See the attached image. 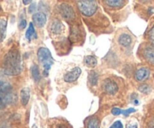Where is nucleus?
I'll list each match as a JSON object with an SVG mask.
<instances>
[{"instance_id":"1","label":"nucleus","mask_w":154,"mask_h":128,"mask_svg":"<svg viewBox=\"0 0 154 128\" xmlns=\"http://www.w3.org/2000/svg\"><path fill=\"white\" fill-rule=\"evenodd\" d=\"M2 69L8 76L19 75L22 71L21 57L17 49H11L5 54L2 62Z\"/></svg>"},{"instance_id":"2","label":"nucleus","mask_w":154,"mask_h":128,"mask_svg":"<svg viewBox=\"0 0 154 128\" xmlns=\"http://www.w3.org/2000/svg\"><path fill=\"white\" fill-rule=\"evenodd\" d=\"M38 58L40 63H42L44 67V71L42 72L45 77L48 75V72L51 69V66L54 64V59H53L51 53L49 49L47 48H40L38 51Z\"/></svg>"},{"instance_id":"3","label":"nucleus","mask_w":154,"mask_h":128,"mask_svg":"<svg viewBox=\"0 0 154 128\" xmlns=\"http://www.w3.org/2000/svg\"><path fill=\"white\" fill-rule=\"evenodd\" d=\"M78 6L82 14L87 17L94 14L97 9V4L95 1H79Z\"/></svg>"},{"instance_id":"4","label":"nucleus","mask_w":154,"mask_h":128,"mask_svg":"<svg viewBox=\"0 0 154 128\" xmlns=\"http://www.w3.org/2000/svg\"><path fill=\"white\" fill-rule=\"evenodd\" d=\"M4 73L2 68H0V93H7L11 91L12 85Z\"/></svg>"},{"instance_id":"5","label":"nucleus","mask_w":154,"mask_h":128,"mask_svg":"<svg viewBox=\"0 0 154 128\" xmlns=\"http://www.w3.org/2000/svg\"><path fill=\"white\" fill-rule=\"evenodd\" d=\"M81 74V69L80 67H75L70 72H68L64 75V81L68 83H72L77 81Z\"/></svg>"},{"instance_id":"6","label":"nucleus","mask_w":154,"mask_h":128,"mask_svg":"<svg viewBox=\"0 0 154 128\" xmlns=\"http://www.w3.org/2000/svg\"><path fill=\"white\" fill-rule=\"evenodd\" d=\"M103 88L106 93H109V94H114L118 90V86L115 81L108 78L104 81Z\"/></svg>"},{"instance_id":"7","label":"nucleus","mask_w":154,"mask_h":128,"mask_svg":"<svg viewBox=\"0 0 154 128\" xmlns=\"http://www.w3.org/2000/svg\"><path fill=\"white\" fill-rule=\"evenodd\" d=\"M150 70L148 68L142 67L136 70L135 73V78L138 81H143L147 79L150 76Z\"/></svg>"},{"instance_id":"8","label":"nucleus","mask_w":154,"mask_h":128,"mask_svg":"<svg viewBox=\"0 0 154 128\" xmlns=\"http://www.w3.org/2000/svg\"><path fill=\"white\" fill-rule=\"evenodd\" d=\"M33 22L38 27H42L45 25L47 22V17L43 12H38L33 14Z\"/></svg>"},{"instance_id":"9","label":"nucleus","mask_w":154,"mask_h":128,"mask_svg":"<svg viewBox=\"0 0 154 128\" xmlns=\"http://www.w3.org/2000/svg\"><path fill=\"white\" fill-rule=\"evenodd\" d=\"M60 8H61L62 14L66 19H72L75 17V12H74L72 8L69 5L63 4Z\"/></svg>"},{"instance_id":"10","label":"nucleus","mask_w":154,"mask_h":128,"mask_svg":"<svg viewBox=\"0 0 154 128\" xmlns=\"http://www.w3.org/2000/svg\"><path fill=\"white\" fill-rule=\"evenodd\" d=\"M30 98V90L29 89L26 87L23 88L20 91V101L23 105H26L28 104Z\"/></svg>"},{"instance_id":"11","label":"nucleus","mask_w":154,"mask_h":128,"mask_svg":"<svg viewBox=\"0 0 154 128\" xmlns=\"http://www.w3.org/2000/svg\"><path fill=\"white\" fill-rule=\"evenodd\" d=\"M144 57L147 61L154 64V47H147L144 51Z\"/></svg>"},{"instance_id":"12","label":"nucleus","mask_w":154,"mask_h":128,"mask_svg":"<svg viewBox=\"0 0 154 128\" xmlns=\"http://www.w3.org/2000/svg\"><path fill=\"white\" fill-rule=\"evenodd\" d=\"M118 42L122 46L127 47L130 45V44L132 43V38H131L129 35L123 33V34L120 35V37H119Z\"/></svg>"},{"instance_id":"13","label":"nucleus","mask_w":154,"mask_h":128,"mask_svg":"<svg viewBox=\"0 0 154 128\" xmlns=\"http://www.w3.org/2000/svg\"><path fill=\"white\" fill-rule=\"evenodd\" d=\"M26 38L28 40H31L32 38H36V33L32 23H30L29 28L27 29L26 32Z\"/></svg>"},{"instance_id":"14","label":"nucleus","mask_w":154,"mask_h":128,"mask_svg":"<svg viewBox=\"0 0 154 128\" xmlns=\"http://www.w3.org/2000/svg\"><path fill=\"white\" fill-rule=\"evenodd\" d=\"M7 22L4 18H0V42L3 40L5 36V30Z\"/></svg>"},{"instance_id":"15","label":"nucleus","mask_w":154,"mask_h":128,"mask_svg":"<svg viewBox=\"0 0 154 128\" xmlns=\"http://www.w3.org/2000/svg\"><path fill=\"white\" fill-rule=\"evenodd\" d=\"M84 63L87 66L90 67H95L97 64V60L93 56H87L84 58Z\"/></svg>"},{"instance_id":"16","label":"nucleus","mask_w":154,"mask_h":128,"mask_svg":"<svg viewBox=\"0 0 154 128\" xmlns=\"http://www.w3.org/2000/svg\"><path fill=\"white\" fill-rule=\"evenodd\" d=\"M100 122L97 117H92L88 120L87 124V128H99Z\"/></svg>"},{"instance_id":"17","label":"nucleus","mask_w":154,"mask_h":128,"mask_svg":"<svg viewBox=\"0 0 154 128\" xmlns=\"http://www.w3.org/2000/svg\"><path fill=\"white\" fill-rule=\"evenodd\" d=\"M31 73L32 76L34 78V80L35 81H39L41 79V75L40 72H39V69L36 65L32 66L31 68Z\"/></svg>"},{"instance_id":"18","label":"nucleus","mask_w":154,"mask_h":128,"mask_svg":"<svg viewBox=\"0 0 154 128\" xmlns=\"http://www.w3.org/2000/svg\"><path fill=\"white\" fill-rule=\"evenodd\" d=\"M51 30L52 32L54 33H60L63 30V25L62 23L59 22V21H56V22L53 23L52 27H51Z\"/></svg>"},{"instance_id":"19","label":"nucleus","mask_w":154,"mask_h":128,"mask_svg":"<svg viewBox=\"0 0 154 128\" xmlns=\"http://www.w3.org/2000/svg\"><path fill=\"white\" fill-rule=\"evenodd\" d=\"M98 79H99V75H98L97 72L92 70L89 73V81H90V83L92 85H96L98 82Z\"/></svg>"},{"instance_id":"20","label":"nucleus","mask_w":154,"mask_h":128,"mask_svg":"<svg viewBox=\"0 0 154 128\" xmlns=\"http://www.w3.org/2000/svg\"><path fill=\"white\" fill-rule=\"evenodd\" d=\"M105 2L107 5L112 8H119L122 7L124 5L125 2L122 1V0H118V1H106Z\"/></svg>"},{"instance_id":"21","label":"nucleus","mask_w":154,"mask_h":128,"mask_svg":"<svg viewBox=\"0 0 154 128\" xmlns=\"http://www.w3.org/2000/svg\"><path fill=\"white\" fill-rule=\"evenodd\" d=\"M150 87L146 84H143L138 87V90L143 93H149L150 92Z\"/></svg>"},{"instance_id":"22","label":"nucleus","mask_w":154,"mask_h":128,"mask_svg":"<svg viewBox=\"0 0 154 128\" xmlns=\"http://www.w3.org/2000/svg\"><path fill=\"white\" fill-rule=\"evenodd\" d=\"M135 111H136V110H135L134 108H129L126 110H122L121 114H123V115L125 116H128L129 114H132V113L135 112Z\"/></svg>"},{"instance_id":"23","label":"nucleus","mask_w":154,"mask_h":128,"mask_svg":"<svg viewBox=\"0 0 154 128\" xmlns=\"http://www.w3.org/2000/svg\"><path fill=\"white\" fill-rule=\"evenodd\" d=\"M149 39H150L152 44L154 45V26L150 29V32H149Z\"/></svg>"},{"instance_id":"24","label":"nucleus","mask_w":154,"mask_h":128,"mask_svg":"<svg viewBox=\"0 0 154 128\" xmlns=\"http://www.w3.org/2000/svg\"><path fill=\"white\" fill-rule=\"evenodd\" d=\"M110 128H123V123L120 120H117L114 123V124H112V126Z\"/></svg>"},{"instance_id":"25","label":"nucleus","mask_w":154,"mask_h":128,"mask_svg":"<svg viewBox=\"0 0 154 128\" xmlns=\"http://www.w3.org/2000/svg\"><path fill=\"white\" fill-rule=\"evenodd\" d=\"M26 27V20L25 19H23L20 21L19 23V28L20 30H23Z\"/></svg>"},{"instance_id":"26","label":"nucleus","mask_w":154,"mask_h":128,"mask_svg":"<svg viewBox=\"0 0 154 128\" xmlns=\"http://www.w3.org/2000/svg\"><path fill=\"white\" fill-rule=\"evenodd\" d=\"M121 111L122 109L119 108H114L112 110H111V112L114 115H120L121 114Z\"/></svg>"},{"instance_id":"27","label":"nucleus","mask_w":154,"mask_h":128,"mask_svg":"<svg viewBox=\"0 0 154 128\" xmlns=\"http://www.w3.org/2000/svg\"><path fill=\"white\" fill-rule=\"evenodd\" d=\"M35 3H32L29 5V13H32V12L35 10Z\"/></svg>"},{"instance_id":"28","label":"nucleus","mask_w":154,"mask_h":128,"mask_svg":"<svg viewBox=\"0 0 154 128\" xmlns=\"http://www.w3.org/2000/svg\"><path fill=\"white\" fill-rule=\"evenodd\" d=\"M55 128H69V126L66 124V123H58Z\"/></svg>"},{"instance_id":"29","label":"nucleus","mask_w":154,"mask_h":128,"mask_svg":"<svg viewBox=\"0 0 154 128\" xmlns=\"http://www.w3.org/2000/svg\"><path fill=\"white\" fill-rule=\"evenodd\" d=\"M127 128H138V125H137V124H130V125H128Z\"/></svg>"},{"instance_id":"30","label":"nucleus","mask_w":154,"mask_h":128,"mask_svg":"<svg viewBox=\"0 0 154 128\" xmlns=\"http://www.w3.org/2000/svg\"><path fill=\"white\" fill-rule=\"evenodd\" d=\"M0 128H10L5 124H0Z\"/></svg>"},{"instance_id":"31","label":"nucleus","mask_w":154,"mask_h":128,"mask_svg":"<svg viewBox=\"0 0 154 128\" xmlns=\"http://www.w3.org/2000/svg\"><path fill=\"white\" fill-rule=\"evenodd\" d=\"M133 103L135 104V105H138V104L139 103V102H138V99H133Z\"/></svg>"},{"instance_id":"32","label":"nucleus","mask_w":154,"mask_h":128,"mask_svg":"<svg viewBox=\"0 0 154 128\" xmlns=\"http://www.w3.org/2000/svg\"><path fill=\"white\" fill-rule=\"evenodd\" d=\"M31 2H32V1H25V0H24V1H23V3L24 5H28Z\"/></svg>"}]
</instances>
